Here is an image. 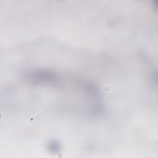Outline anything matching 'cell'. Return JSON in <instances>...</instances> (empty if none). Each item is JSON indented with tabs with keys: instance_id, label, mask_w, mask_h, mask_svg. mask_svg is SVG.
Returning a JSON list of instances; mask_svg holds the SVG:
<instances>
[{
	"instance_id": "1",
	"label": "cell",
	"mask_w": 158,
	"mask_h": 158,
	"mask_svg": "<svg viewBox=\"0 0 158 158\" xmlns=\"http://www.w3.org/2000/svg\"><path fill=\"white\" fill-rule=\"evenodd\" d=\"M60 145L55 141H52L48 144V149L52 153H57L60 151Z\"/></svg>"
}]
</instances>
